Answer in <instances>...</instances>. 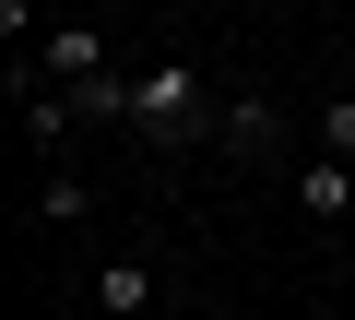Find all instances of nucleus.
<instances>
[{"mask_svg": "<svg viewBox=\"0 0 355 320\" xmlns=\"http://www.w3.org/2000/svg\"><path fill=\"white\" fill-rule=\"evenodd\" d=\"M119 130H154V142H190V130H214V107H202V71H190V60L119 71Z\"/></svg>", "mask_w": 355, "mask_h": 320, "instance_id": "1", "label": "nucleus"}, {"mask_svg": "<svg viewBox=\"0 0 355 320\" xmlns=\"http://www.w3.org/2000/svg\"><path fill=\"white\" fill-rule=\"evenodd\" d=\"M214 130H225V154H249V167H261V154L284 142V107H272V95H237V107H225Z\"/></svg>", "mask_w": 355, "mask_h": 320, "instance_id": "2", "label": "nucleus"}, {"mask_svg": "<svg viewBox=\"0 0 355 320\" xmlns=\"http://www.w3.org/2000/svg\"><path fill=\"white\" fill-rule=\"evenodd\" d=\"M296 190H308V214H320V226H331V214H355V167H331V154H308Z\"/></svg>", "mask_w": 355, "mask_h": 320, "instance_id": "3", "label": "nucleus"}, {"mask_svg": "<svg viewBox=\"0 0 355 320\" xmlns=\"http://www.w3.org/2000/svg\"><path fill=\"white\" fill-rule=\"evenodd\" d=\"M95 308H107V320L154 308V273H142V261H107V273H95Z\"/></svg>", "mask_w": 355, "mask_h": 320, "instance_id": "4", "label": "nucleus"}, {"mask_svg": "<svg viewBox=\"0 0 355 320\" xmlns=\"http://www.w3.org/2000/svg\"><path fill=\"white\" fill-rule=\"evenodd\" d=\"M308 142H320V154H331V167H355V95H331V107H320V130H308Z\"/></svg>", "mask_w": 355, "mask_h": 320, "instance_id": "5", "label": "nucleus"}, {"mask_svg": "<svg viewBox=\"0 0 355 320\" xmlns=\"http://www.w3.org/2000/svg\"><path fill=\"white\" fill-rule=\"evenodd\" d=\"M36 214H48V226H71V214H83V178H71V167H48V190H36Z\"/></svg>", "mask_w": 355, "mask_h": 320, "instance_id": "6", "label": "nucleus"}]
</instances>
